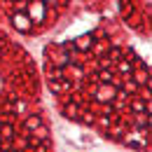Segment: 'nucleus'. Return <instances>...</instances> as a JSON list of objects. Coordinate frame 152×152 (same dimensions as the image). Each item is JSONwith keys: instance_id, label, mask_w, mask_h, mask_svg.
<instances>
[{"instance_id": "f257e3e1", "label": "nucleus", "mask_w": 152, "mask_h": 152, "mask_svg": "<svg viewBox=\"0 0 152 152\" xmlns=\"http://www.w3.org/2000/svg\"><path fill=\"white\" fill-rule=\"evenodd\" d=\"M28 19L35 21V23H40V21H45V14H47V7H45V2L42 0H31L28 2Z\"/></svg>"}, {"instance_id": "f03ea898", "label": "nucleus", "mask_w": 152, "mask_h": 152, "mask_svg": "<svg viewBox=\"0 0 152 152\" xmlns=\"http://www.w3.org/2000/svg\"><path fill=\"white\" fill-rule=\"evenodd\" d=\"M12 23H14V28L21 31V33H28V31H31V19H28V14L17 12V14L12 17Z\"/></svg>"}, {"instance_id": "7ed1b4c3", "label": "nucleus", "mask_w": 152, "mask_h": 152, "mask_svg": "<svg viewBox=\"0 0 152 152\" xmlns=\"http://www.w3.org/2000/svg\"><path fill=\"white\" fill-rule=\"evenodd\" d=\"M96 98L103 101V103H105V101H113V98H115V89H113V87H101L98 94H96Z\"/></svg>"}, {"instance_id": "20e7f679", "label": "nucleus", "mask_w": 152, "mask_h": 152, "mask_svg": "<svg viewBox=\"0 0 152 152\" xmlns=\"http://www.w3.org/2000/svg\"><path fill=\"white\" fill-rule=\"evenodd\" d=\"M91 45H94V38H91V35H82V38H77V42H75V47L82 49V52H87Z\"/></svg>"}, {"instance_id": "39448f33", "label": "nucleus", "mask_w": 152, "mask_h": 152, "mask_svg": "<svg viewBox=\"0 0 152 152\" xmlns=\"http://www.w3.org/2000/svg\"><path fill=\"white\" fill-rule=\"evenodd\" d=\"M40 124H42V122H40V117H38V115H35V117H28V119H26V129H28V131L38 129Z\"/></svg>"}, {"instance_id": "423d86ee", "label": "nucleus", "mask_w": 152, "mask_h": 152, "mask_svg": "<svg viewBox=\"0 0 152 152\" xmlns=\"http://www.w3.org/2000/svg\"><path fill=\"white\" fill-rule=\"evenodd\" d=\"M66 115L73 117V119H77V105H68V108H66Z\"/></svg>"}, {"instance_id": "0eeeda50", "label": "nucleus", "mask_w": 152, "mask_h": 152, "mask_svg": "<svg viewBox=\"0 0 152 152\" xmlns=\"http://www.w3.org/2000/svg\"><path fill=\"white\" fill-rule=\"evenodd\" d=\"M145 80H148V75H145V73H143V70H140V73H138V75H136V82H138V84H143V82H145Z\"/></svg>"}, {"instance_id": "6e6552de", "label": "nucleus", "mask_w": 152, "mask_h": 152, "mask_svg": "<svg viewBox=\"0 0 152 152\" xmlns=\"http://www.w3.org/2000/svg\"><path fill=\"white\" fill-rule=\"evenodd\" d=\"M110 77H113V73H108V70H103V73H101V82H108Z\"/></svg>"}, {"instance_id": "1a4fd4ad", "label": "nucleus", "mask_w": 152, "mask_h": 152, "mask_svg": "<svg viewBox=\"0 0 152 152\" xmlns=\"http://www.w3.org/2000/svg\"><path fill=\"white\" fill-rule=\"evenodd\" d=\"M2 136H5V138H12V126H5V129H2Z\"/></svg>"}, {"instance_id": "9d476101", "label": "nucleus", "mask_w": 152, "mask_h": 152, "mask_svg": "<svg viewBox=\"0 0 152 152\" xmlns=\"http://www.w3.org/2000/svg\"><path fill=\"white\" fill-rule=\"evenodd\" d=\"M119 70H122V73H129V70H131V66H129V63H122V66H119Z\"/></svg>"}, {"instance_id": "9b49d317", "label": "nucleus", "mask_w": 152, "mask_h": 152, "mask_svg": "<svg viewBox=\"0 0 152 152\" xmlns=\"http://www.w3.org/2000/svg\"><path fill=\"white\" fill-rule=\"evenodd\" d=\"M42 2H45V5H47V2H58V0H42Z\"/></svg>"}, {"instance_id": "f8f14e48", "label": "nucleus", "mask_w": 152, "mask_h": 152, "mask_svg": "<svg viewBox=\"0 0 152 152\" xmlns=\"http://www.w3.org/2000/svg\"><path fill=\"white\" fill-rule=\"evenodd\" d=\"M0 89H2V80H0Z\"/></svg>"}]
</instances>
